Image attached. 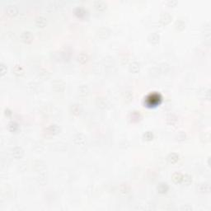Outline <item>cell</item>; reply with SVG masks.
Masks as SVG:
<instances>
[{
    "instance_id": "obj_9",
    "label": "cell",
    "mask_w": 211,
    "mask_h": 211,
    "mask_svg": "<svg viewBox=\"0 0 211 211\" xmlns=\"http://www.w3.org/2000/svg\"><path fill=\"white\" fill-rule=\"evenodd\" d=\"M93 4H94L95 8L100 12L105 11V10L107 9V5L106 2L102 1V0H97V1H95V2L93 3Z\"/></svg>"
},
{
    "instance_id": "obj_10",
    "label": "cell",
    "mask_w": 211,
    "mask_h": 211,
    "mask_svg": "<svg viewBox=\"0 0 211 211\" xmlns=\"http://www.w3.org/2000/svg\"><path fill=\"white\" fill-rule=\"evenodd\" d=\"M160 40V36L157 32H153L151 34L148 35V40L149 43L153 44V45H157Z\"/></svg>"
},
{
    "instance_id": "obj_5",
    "label": "cell",
    "mask_w": 211,
    "mask_h": 211,
    "mask_svg": "<svg viewBox=\"0 0 211 211\" xmlns=\"http://www.w3.org/2000/svg\"><path fill=\"white\" fill-rule=\"evenodd\" d=\"M73 139H74V142L78 145H83L86 143L85 135L83 134H81V133L76 134L74 136Z\"/></svg>"
},
{
    "instance_id": "obj_29",
    "label": "cell",
    "mask_w": 211,
    "mask_h": 211,
    "mask_svg": "<svg viewBox=\"0 0 211 211\" xmlns=\"http://www.w3.org/2000/svg\"><path fill=\"white\" fill-rule=\"evenodd\" d=\"M167 122L170 125H174L177 122V116H175L174 115H170L167 117Z\"/></svg>"
},
{
    "instance_id": "obj_28",
    "label": "cell",
    "mask_w": 211,
    "mask_h": 211,
    "mask_svg": "<svg viewBox=\"0 0 211 211\" xmlns=\"http://www.w3.org/2000/svg\"><path fill=\"white\" fill-rule=\"evenodd\" d=\"M8 130L12 132H16L19 129V126H18V124L14 122V121H11L8 125Z\"/></svg>"
},
{
    "instance_id": "obj_22",
    "label": "cell",
    "mask_w": 211,
    "mask_h": 211,
    "mask_svg": "<svg viewBox=\"0 0 211 211\" xmlns=\"http://www.w3.org/2000/svg\"><path fill=\"white\" fill-rule=\"evenodd\" d=\"M12 73L15 74L16 76H22L24 74V69L20 65H15L12 68Z\"/></svg>"
},
{
    "instance_id": "obj_19",
    "label": "cell",
    "mask_w": 211,
    "mask_h": 211,
    "mask_svg": "<svg viewBox=\"0 0 211 211\" xmlns=\"http://www.w3.org/2000/svg\"><path fill=\"white\" fill-rule=\"evenodd\" d=\"M160 99V96L158 94H157V93H154V94H151V95H149L147 98V102L148 101H150V102L148 103V105H153V102L155 101L156 103L158 102V101H159Z\"/></svg>"
},
{
    "instance_id": "obj_12",
    "label": "cell",
    "mask_w": 211,
    "mask_h": 211,
    "mask_svg": "<svg viewBox=\"0 0 211 211\" xmlns=\"http://www.w3.org/2000/svg\"><path fill=\"white\" fill-rule=\"evenodd\" d=\"M129 69L131 73L134 74H137L139 72V69H140V64L137 62V61H134L132 63L130 64V66H129Z\"/></svg>"
},
{
    "instance_id": "obj_15",
    "label": "cell",
    "mask_w": 211,
    "mask_h": 211,
    "mask_svg": "<svg viewBox=\"0 0 211 211\" xmlns=\"http://www.w3.org/2000/svg\"><path fill=\"white\" fill-rule=\"evenodd\" d=\"M35 23H36V25L38 27H45L46 26V24H47V20H46V17L40 16V17H36Z\"/></svg>"
},
{
    "instance_id": "obj_13",
    "label": "cell",
    "mask_w": 211,
    "mask_h": 211,
    "mask_svg": "<svg viewBox=\"0 0 211 211\" xmlns=\"http://www.w3.org/2000/svg\"><path fill=\"white\" fill-rule=\"evenodd\" d=\"M97 105L98 106V107L102 109H105L109 106V102L106 98L98 97L97 99Z\"/></svg>"
},
{
    "instance_id": "obj_2",
    "label": "cell",
    "mask_w": 211,
    "mask_h": 211,
    "mask_svg": "<svg viewBox=\"0 0 211 211\" xmlns=\"http://www.w3.org/2000/svg\"><path fill=\"white\" fill-rule=\"evenodd\" d=\"M64 83L60 80H55L52 83V88L56 92H61L64 90Z\"/></svg>"
},
{
    "instance_id": "obj_23",
    "label": "cell",
    "mask_w": 211,
    "mask_h": 211,
    "mask_svg": "<svg viewBox=\"0 0 211 211\" xmlns=\"http://www.w3.org/2000/svg\"><path fill=\"white\" fill-rule=\"evenodd\" d=\"M79 95L82 97H86L88 95L89 92V89L86 85H81L79 88Z\"/></svg>"
},
{
    "instance_id": "obj_17",
    "label": "cell",
    "mask_w": 211,
    "mask_h": 211,
    "mask_svg": "<svg viewBox=\"0 0 211 211\" xmlns=\"http://www.w3.org/2000/svg\"><path fill=\"white\" fill-rule=\"evenodd\" d=\"M199 190L202 193H209L210 191V185L209 182L201 183L199 186Z\"/></svg>"
},
{
    "instance_id": "obj_27",
    "label": "cell",
    "mask_w": 211,
    "mask_h": 211,
    "mask_svg": "<svg viewBox=\"0 0 211 211\" xmlns=\"http://www.w3.org/2000/svg\"><path fill=\"white\" fill-rule=\"evenodd\" d=\"M182 182H183L185 185H190L192 182V177L189 174H185L182 175Z\"/></svg>"
},
{
    "instance_id": "obj_3",
    "label": "cell",
    "mask_w": 211,
    "mask_h": 211,
    "mask_svg": "<svg viewBox=\"0 0 211 211\" xmlns=\"http://www.w3.org/2000/svg\"><path fill=\"white\" fill-rule=\"evenodd\" d=\"M33 38H34V36H33L32 33L31 31H25L21 34V39L23 42H25L27 44L31 43L33 40Z\"/></svg>"
},
{
    "instance_id": "obj_4",
    "label": "cell",
    "mask_w": 211,
    "mask_h": 211,
    "mask_svg": "<svg viewBox=\"0 0 211 211\" xmlns=\"http://www.w3.org/2000/svg\"><path fill=\"white\" fill-rule=\"evenodd\" d=\"M12 155L17 159L22 158L23 156L24 155V150H23L22 147L16 146V147H14L12 149Z\"/></svg>"
},
{
    "instance_id": "obj_21",
    "label": "cell",
    "mask_w": 211,
    "mask_h": 211,
    "mask_svg": "<svg viewBox=\"0 0 211 211\" xmlns=\"http://www.w3.org/2000/svg\"><path fill=\"white\" fill-rule=\"evenodd\" d=\"M78 61L82 64H84L87 61H88V56L86 53H80L79 55H78Z\"/></svg>"
},
{
    "instance_id": "obj_18",
    "label": "cell",
    "mask_w": 211,
    "mask_h": 211,
    "mask_svg": "<svg viewBox=\"0 0 211 211\" xmlns=\"http://www.w3.org/2000/svg\"><path fill=\"white\" fill-rule=\"evenodd\" d=\"M140 118H141V114L139 113V111H134L130 114V119L132 122H137L140 120Z\"/></svg>"
},
{
    "instance_id": "obj_1",
    "label": "cell",
    "mask_w": 211,
    "mask_h": 211,
    "mask_svg": "<svg viewBox=\"0 0 211 211\" xmlns=\"http://www.w3.org/2000/svg\"><path fill=\"white\" fill-rule=\"evenodd\" d=\"M171 19H172V16L167 12H162L160 14L159 22L161 23V24H163L164 26L167 25L168 23H170Z\"/></svg>"
},
{
    "instance_id": "obj_7",
    "label": "cell",
    "mask_w": 211,
    "mask_h": 211,
    "mask_svg": "<svg viewBox=\"0 0 211 211\" xmlns=\"http://www.w3.org/2000/svg\"><path fill=\"white\" fill-rule=\"evenodd\" d=\"M46 134H48V135H57L58 133L60 131V128L57 125H51L46 128Z\"/></svg>"
},
{
    "instance_id": "obj_20",
    "label": "cell",
    "mask_w": 211,
    "mask_h": 211,
    "mask_svg": "<svg viewBox=\"0 0 211 211\" xmlns=\"http://www.w3.org/2000/svg\"><path fill=\"white\" fill-rule=\"evenodd\" d=\"M167 160L170 163H176L179 160V155L177 153H171L167 156Z\"/></svg>"
},
{
    "instance_id": "obj_34",
    "label": "cell",
    "mask_w": 211,
    "mask_h": 211,
    "mask_svg": "<svg viewBox=\"0 0 211 211\" xmlns=\"http://www.w3.org/2000/svg\"><path fill=\"white\" fill-rule=\"evenodd\" d=\"M167 4H168L169 6H171V7H173V6L177 5V1H175V0H168V1L167 2Z\"/></svg>"
},
{
    "instance_id": "obj_25",
    "label": "cell",
    "mask_w": 211,
    "mask_h": 211,
    "mask_svg": "<svg viewBox=\"0 0 211 211\" xmlns=\"http://www.w3.org/2000/svg\"><path fill=\"white\" fill-rule=\"evenodd\" d=\"M175 27H176V28L178 31H182L186 27V23H185V22L183 20H181V19L178 20L177 19V22L175 23Z\"/></svg>"
},
{
    "instance_id": "obj_30",
    "label": "cell",
    "mask_w": 211,
    "mask_h": 211,
    "mask_svg": "<svg viewBox=\"0 0 211 211\" xmlns=\"http://www.w3.org/2000/svg\"><path fill=\"white\" fill-rule=\"evenodd\" d=\"M124 100L126 103L131 102L133 100V94L131 92H126L124 95Z\"/></svg>"
},
{
    "instance_id": "obj_16",
    "label": "cell",
    "mask_w": 211,
    "mask_h": 211,
    "mask_svg": "<svg viewBox=\"0 0 211 211\" xmlns=\"http://www.w3.org/2000/svg\"><path fill=\"white\" fill-rule=\"evenodd\" d=\"M157 190H158V191L159 193H161V194H165V193H167L168 191V190H169V186L165 182H161L157 186Z\"/></svg>"
},
{
    "instance_id": "obj_26",
    "label": "cell",
    "mask_w": 211,
    "mask_h": 211,
    "mask_svg": "<svg viewBox=\"0 0 211 211\" xmlns=\"http://www.w3.org/2000/svg\"><path fill=\"white\" fill-rule=\"evenodd\" d=\"M130 191V185H128L126 183H123V184H121L120 186V193H122V194H127Z\"/></svg>"
},
{
    "instance_id": "obj_35",
    "label": "cell",
    "mask_w": 211,
    "mask_h": 211,
    "mask_svg": "<svg viewBox=\"0 0 211 211\" xmlns=\"http://www.w3.org/2000/svg\"><path fill=\"white\" fill-rule=\"evenodd\" d=\"M5 111H6V115H10L12 114L11 111H9L8 109H7V110H5Z\"/></svg>"
},
{
    "instance_id": "obj_8",
    "label": "cell",
    "mask_w": 211,
    "mask_h": 211,
    "mask_svg": "<svg viewBox=\"0 0 211 211\" xmlns=\"http://www.w3.org/2000/svg\"><path fill=\"white\" fill-rule=\"evenodd\" d=\"M69 111L71 112V114H73L74 115H79L82 111V107L79 104H77V103H74L72 104L69 107Z\"/></svg>"
},
{
    "instance_id": "obj_24",
    "label": "cell",
    "mask_w": 211,
    "mask_h": 211,
    "mask_svg": "<svg viewBox=\"0 0 211 211\" xmlns=\"http://www.w3.org/2000/svg\"><path fill=\"white\" fill-rule=\"evenodd\" d=\"M171 179L175 183H181L182 180V174H181L180 172H175L172 174Z\"/></svg>"
},
{
    "instance_id": "obj_32",
    "label": "cell",
    "mask_w": 211,
    "mask_h": 211,
    "mask_svg": "<svg viewBox=\"0 0 211 211\" xmlns=\"http://www.w3.org/2000/svg\"><path fill=\"white\" fill-rule=\"evenodd\" d=\"M0 73H1L2 76H3L7 73V67H6V65L2 63L0 64Z\"/></svg>"
},
{
    "instance_id": "obj_6",
    "label": "cell",
    "mask_w": 211,
    "mask_h": 211,
    "mask_svg": "<svg viewBox=\"0 0 211 211\" xmlns=\"http://www.w3.org/2000/svg\"><path fill=\"white\" fill-rule=\"evenodd\" d=\"M110 35V31L107 27H101L97 30V36L101 39H106Z\"/></svg>"
},
{
    "instance_id": "obj_33",
    "label": "cell",
    "mask_w": 211,
    "mask_h": 211,
    "mask_svg": "<svg viewBox=\"0 0 211 211\" xmlns=\"http://www.w3.org/2000/svg\"><path fill=\"white\" fill-rule=\"evenodd\" d=\"M177 139L178 140H184V139H186V134H184L183 132H180L177 135Z\"/></svg>"
},
{
    "instance_id": "obj_11",
    "label": "cell",
    "mask_w": 211,
    "mask_h": 211,
    "mask_svg": "<svg viewBox=\"0 0 211 211\" xmlns=\"http://www.w3.org/2000/svg\"><path fill=\"white\" fill-rule=\"evenodd\" d=\"M6 12L10 16H15V15H17L18 13V8H17V7L16 5L9 4V5L7 6V8H6Z\"/></svg>"
},
{
    "instance_id": "obj_31",
    "label": "cell",
    "mask_w": 211,
    "mask_h": 211,
    "mask_svg": "<svg viewBox=\"0 0 211 211\" xmlns=\"http://www.w3.org/2000/svg\"><path fill=\"white\" fill-rule=\"evenodd\" d=\"M143 137L145 140H148V141H150L154 139V134L153 132L151 131H146L143 135Z\"/></svg>"
},
{
    "instance_id": "obj_14",
    "label": "cell",
    "mask_w": 211,
    "mask_h": 211,
    "mask_svg": "<svg viewBox=\"0 0 211 211\" xmlns=\"http://www.w3.org/2000/svg\"><path fill=\"white\" fill-rule=\"evenodd\" d=\"M74 14L79 18H83L87 15V11L82 7H78L74 9Z\"/></svg>"
}]
</instances>
